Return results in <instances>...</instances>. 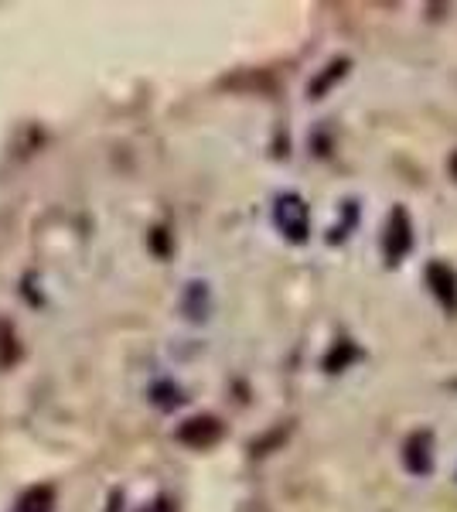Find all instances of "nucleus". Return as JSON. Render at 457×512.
<instances>
[{"mask_svg": "<svg viewBox=\"0 0 457 512\" xmlns=\"http://www.w3.org/2000/svg\"><path fill=\"white\" fill-rule=\"evenodd\" d=\"M273 226L284 233V239H290L294 246H301L311 239V209L297 192H284L277 195L273 202Z\"/></svg>", "mask_w": 457, "mask_h": 512, "instance_id": "obj_1", "label": "nucleus"}, {"mask_svg": "<svg viewBox=\"0 0 457 512\" xmlns=\"http://www.w3.org/2000/svg\"><path fill=\"white\" fill-rule=\"evenodd\" d=\"M410 250H413V219L403 205H396L386 219V233H382V256H386L389 267H400Z\"/></svg>", "mask_w": 457, "mask_h": 512, "instance_id": "obj_2", "label": "nucleus"}, {"mask_svg": "<svg viewBox=\"0 0 457 512\" xmlns=\"http://www.w3.org/2000/svg\"><path fill=\"white\" fill-rule=\"evenodd\" d=\"M400 458H403V468L410 475H417V478L434 475V434L423 431V427H420V431H413L403 441Z\"/></svg>", "mask_w": 457, "mask_h": 512, "instance_id": "obj_3", "label": "nucleus"}, {"mask_svg": "<svg viewBox=\"0 0 457 512\" xmlns=\"http://www.w3.org/2000/svg\"><path fill=\"white\" fill-rule=\"evenodd\" d=\"M423 277H427V287H430V294L437 297L440 308L454 318L457 315V270L444 260H430Z\"/></svg>", "mask_w": 457, "mask_h": 512, "instance_id": "obj_4", "label": "nucleus"}, {"mask_svg": "<svg viewBox=\"0 0 457 512\" xmlns=\"http://www.w3.org/2000/svg\"><path fill=\"white\" fill-rule=\"evenodd\" d=\"M178 437L185 444H195V448H209V444H215L222 437V424L215 417H195L181 427Z\"/></svg>", "mask_w": 457, "mask_h": 512, "instance_id": "obj_5", "label": "nucleus"}, {"mask_svg": "<svg viewBox=\"0 0 457 512\" xmlns=\"http://www.w3.org/2000/svg\"><path fill=\"white\" fill-rule=\"evenodd\" d=\"M362 359V349L352 342V338H338L335 345H331V352L324 355V369L328 373H342V369H348L352 362Z\"/></svg>", "mask_w": 457, "mask_h": 512, "instance_id": "obj_6", "label": "nucleus"}, {"mask_svg": "<svg viewBox=\"0 0 457 512\" xmlns=\"http://www.w3.org/2000/svg\"><path fill=\"white\" fill-rule=\"evenodd\" d=\"M11 512H55V489H52V485H38V489H28Z\"/></svg>", "mask_w": 457, "mask_h": 512, "instance_id": "obj_7", "label": "nucleus"}, {"mask_svg": "<svg viewBox=\"0 0 457 512\" xmlns=\"http://www.w3.org/2000/svg\"><path fill=\"white\" fill-rule=\"evenodd\" d=\"M348 69H352V62H348V59H335V62L324 65V72L311 82V89H307V93H311V99H321L331 86H335L338 79L348 76Z\"/></svg>", "mask_w": 457, "mask_h": 512, "instance_id": "obj_8", "label": "nucleus"}]
</instances>
